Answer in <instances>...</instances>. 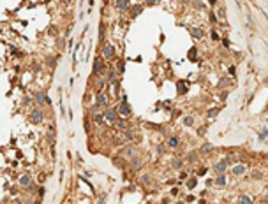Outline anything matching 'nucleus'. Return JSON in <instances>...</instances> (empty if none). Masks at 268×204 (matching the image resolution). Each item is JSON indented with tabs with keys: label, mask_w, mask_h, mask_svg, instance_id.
<instances>
[{
	"label": "nucleus",
	"mask_w": 268,
	"mask_h": 204,
	"mask_svg": "<svg viewBox=\"0 0 268 204\" xmlns=\"http://www.w3.org/2000/svg\"><path fill=\"white\" fill-rule=\"evenodd\" d=\"M104 116L108 121H111V123H115L117 120H118V109H115V107H108L104 113Z\"/></svg>",
	"instance_id": "nucleus-1"
},
{
	"label": "nucleus",
	"mask_w": 268,
	"mask_h": 204,
	"mask_svg": "<svg viewBox=\"0 0 268 204\" xmlns=\"http://www.w3.org/2000/svg\"><path fill=\"white\" fill-rule=\"evenodd\" d=\"M42 120H44V114H42L41 109H35V111L30 113V121H32V123L39 125V123H42Z\"/></svg>",
	"instance_id": "nucleus-2"
},
{
	"label": "nucleus",
	"mask_w": 268,
	"mask_h": 204,
	"mask_svg": "<svg viewBox=\"0 0 268 204\" xmlns=\"http://www.w3.org/2000/svg\"><path fill=\"white\" fill-rule=\"evenodd\" d=\"M115 7H117V11H120V13H125L127 9L131 7V2L129 0H117Z\"/></svg>",
	"instance_id": "nucleus-3"
},
{
	"label": "nucleus",
	"mask_w": 268,
	"mask_h": 204,
	"mask_svg": "<svg viewBox=\"0 0 268 204\" xmlns=\"http://www.w3.org/2000/svg\"><path fill=\"white\" fill-rule=\"evenodd\" d=\"M102 55H104V58H113V55H115V46L113 44H104L102 46Z\"/></svg>",
	"instance_id": "nucleus-4"
},
{
	"label": "nucleus",
	"mask_w": 268,
	"mask_h": 204,
	"mask_svg": "<svg viewBox=\"0 0 268 204\" xmlns=\"http://www.w3.org/2000/svg\"><path fill=\"white\" fill-rule=\"evenodd\" d=\"M95 104L99 106V107H106L108 106V97H106V93H97V97H95Z\"/></svg>",
	"instance_id": "nucleus-5"
},
{
	"label": "nucleus",
	"mask_w": 268,
	"mask_h": 204,
	"mask_svg": "<svg viewBox=\"0 0 268 204\" xmlns=\"http://www.w3.org/2000/svg\"><path fill=\"white\" fill-rule=\"evenodd\" d=\"M226 169H228V162H226V160H220V162H217V164L213 165V171L219 172V174H224Z\"/></svg>",
	"instance_id": "nucleus-6"
},
{
	"label": "nucleus",
	"mask_w": 268,
	"mask_h": 204,
	"mask_svg": "<svg viewBox=\"0 0 268 204\" xmlns=\"http://www.w3.org/2000/svg\"><path fill=\"white\" fill-rule=\"evenodd\" d=\"M118 113L122 114V116H125V118H127V116L131 114V106L127 104V102H122L120 107H118Z\"/></svg>",
	"instance_id": "nucleus-7"
},
{
	"label": "nucleus",
	"mask_w": 268,
	"mask_h": 204,
	"mask_svg": "<svg viewBox=\"0 0 268 204\" xmlns=\"http://www.w3.org/2000/svg\"><path fill=\"white\" fill-rule=\"evenodd\" d=\"M35 104H39V106H42V104H49V98L42 93V91H39L37 95H35Z\"/></svg>",
	"instance_id": "nucleus-8"
},
{
	"label": "nucleus",
	"mask_w": 268,
	"mask_h": 204,
	"mask_svg": "<svg viewBox=\"0 0 268 204\" xmlns=\"http://www.w3.org/2000/svg\"><path fill=\"white\" fill-rule=\"evenodd\" d=\"M245 171H247V167L243 165V164H235V167H233V172H235L236 176L245 174Z\"/></svg>",
	"instance_id": "nucleus-9"
},
{
	"label": "nucleus",
	"mask_w": 268,
	"mask_h": 204,
	"mask_svg": "<svg viewBox=\"0 0 268 204\" xmlns=\"http://www.w3.org/2000/svg\"><path fill=\"white\" fill-rule=\"evenodd\" d=\"M122 155H125L127 158H132V157H136V150H134L132 146H127L122 150Z\"/></svg>",
	"instance_id": "nucleus-10"
},
{
	"label": "nucleus",
	"mask_w": 268,
	"mask_h": 204,
	"mask_svg": "<svg viewBox=\"0 0 268 204\" xmlns=\"http://www.w3.org/2000/svg\"><path fill=\"white\" fill-rule=\"evenodd\" d=\"M185 91H187V83L178 81V83H176V93H178V95H183Z\"/></svg>",
	"instance_id": "nucleus-11"
},
{
	"label": "nucleus",
	"mask_w": 268,
	"mask_h": 204,
	"mask_svg": "<svg viewBox=\"0 0 268 204\" xmlns=\"http://www.w3.org/2000/svg\"><path fill=\"white\" fill-rule=\"evenodd\" d=\"M131 165H132V169H140L141 165H143V160H141L140 157L136 155V157H132V158H131Z\"/></svg>",
	"instance_id": "nucleus-12"
},
{
	"label": "nucleus",
	"mask_w": 268,
	"mask_h": 204,
	"mask_svg": "<svg viewBox=\"0 0 268 204\" xmlns=\"http://www.w3.org/2000/svg\"><path fill=\"white\" fill-rule=\"evenodd\" d=\"M30 183H32V180H30V176H28V174H23L20 178V185H21V187L27 188V187H30Z\"/></svg>",
	"instance_id": "nucleus-13"
},
{
	"label": "nucleus",
	"mask_w": 268,
	"mask_h": 204,
	"mask_svg": "<svg viewBox=\"0 0 268 204\" xmlns=\"http://www.w3.org/2000/svg\"><path fill=\"white\" fill-rule=\"evenodd\" d=\"M226 183H228V180H226V174H219L217 180H215V185H217L219 188H222Z\"/></svg>",
	"instance_id": "nucleus-14"
},
{
	"label": "nucleus",
	"mask_w": 268,
	"mask_h": 204,
	"mask_svg": "<svg viewBox=\"0 0 268 204\" xmlns=\"http://www.w3.org/2000/svg\"><path fill=\"white\" fill-rule=\"evenodd\" d=\"M102 70V62L99 60V58H95V62H94V74L95 76H99V72Z\"/></svg>",
	"instance_id": "nucleus-15"
},
{
	"label": "nucleus",
	"mask_w": 268,
	"mask_h": 204,
	"mask_svg": "<svg viewBox=\"0 0 268 204\" xmlns=\"http://www.w3.org/2000/svg\"><path fill=\"white\" fill-rule=\"evenodd\" d=\"M238 204H254V201H252V199H251L249 195H240Z\"/></svg>",
	"instance_id": "nucleus-16"
},
{
	"label": "nucleus",
	"mask_w": 268,
	"mask_h": 204,
	"mask_svg": "<svg viewBox=\"0 0 268 204\" xmlns=\"http://www.w3.org/2000/svg\"><path fill=\"white\" fill-rule=\"evenodd\" d=\"M104 120H106V116H104V114H101V113H95V114H94V121H95L97 125H101Z\"/></svg>",
	"instance_id": "nucleus-17"
},
{
	"label": "nucleus",
	"mask_w": 268,
	"mask_h": 204,
	"mask_svg": "<svg viewBox=\"0 0 268 204\" xmlns=\"http://www.w3.org/2000/svg\"><path fill=\"white\" fill-rule=\"evenodd\" d=\"M141 11H143V7H141V6H134L132 9H131V18H136Z\"/></svg>",
	"instance_id": "nucleus-18"
},
{
	"label": "nucleus",
	"mask_w": 268,
	"mask_h": 204,
	"mask_svg": "<svg viewBox=\"0 0 268 204\" xmlns=\"http://www.w3.org/2000/svg\"><path fill=\"white\" fill-rule=\"evenodd\" d=\"M168 146H169V148H176V146H178V137H176V135H173V137H169V141H168Z\"/></svg>",
	"instance_id": "nucleus-19"
},
{
	"label": "nucleus",
	"mask_w": 268,
	"mask_h": 204,
	"mask_svg": "<svg viewBox=\"0 0 268 204\" xmlns=\"http://www.w3.org/2000/svg\"><path fill=\"white\" fill-rule=\"evenodd\" d=\"M251 178H252V180H263V172L256 169V171H252V172H251Z\"/></svg>",
	"instance_id": "nucleus-20"
},
{
	"label": "nucleus",
	"mask_w": 268,
	"mask_h": 204,
	"mask_svg": "<svg viewBox=\"0 0 268 204\" xmlns=\"http://www.w3.org/2000/svg\"><path fill=\"white\" fill-rule=\"evenodd\" d=\"M190 34H192V37H196V39H201V37H203V32H201L199 28H192Z\"/></svg>",
	"instance_id": "nucleus-21"
},
{
	"label": "nucleus",
	"mask_w": 268,
	"mask_h": 204,
	"mask_svg": "<svg viewBox=\"0 0 268 204\" xmlns=\"http://www.w3.org/2000/svg\"><path fill=\"white\" fill-rule=\"evenodd\" d=\"M212 150H213V144H203L199 151H201V153H210Z\"/></svg>",
	"instance_id": "nucleus-22"
},
{
	"label": "nucleus",
	"mask_w": 268,
	"mask_h": 204,
	"mask_svg": "<svg viewBox=\"0 0 268 204\" xmlns=\"http://www.w3.org/2000/svg\"><path fill=\"white\" fill-rule=\"evenodd\" d=\"M113 164H115L117 167H124V160H122V157H113Z\"/></svg>",
	"instance_id": "nucleus-23"
},
{
	"label": "nucleus",
	"mask_w": 268,
	"mask_h": 204,
	"mask_svg": "<svg viewBox=\"0 0 268 204\" xmlns=\"http://www.w3.org/2000/svg\"><path fill=\"white\" fill-rule=\"evenodd\" d=\"M115 125H117V127H118V128H125V127H127V121H125V120H117V121H115Z\"/></svg>",
	"instance_id": "nucleus-24"
},
{
	"label": "nucleus",
	"mask_w": 268,
	"mask_h": 204,
	"mask_svg": "<svg viewBox=\"0 0 268 204\" xmlns=\"http://www.w3.org/2000/svg\"><path fill=\"white\" fill-rule=\"evenodd\" d=\"M189 60L196 62V48H190L189 49Z\"/></svg>",
	"instance_id": "nucleus-25"
},
{
	"label": "nucleus",
	"mask_w": 268,
	"mask_h": 204,
	"mask_svg": "<svg viewBox=\"0 0 268 204\" xmlns=\"http://www.w3.org/2000/svg\"><path fill=\"white\" fill-rule=\"evenodd\" d=\"M141 181L147 183V185H150V183H152V176H150V174H143V176H141Z\"/></svg>",
	"instance_id": "nucleus-26"
},
{
	"label": "nucleus",
	"mask_w": 268,
	"mask_h": 204,
	"mask_svg": "<svg viewBox=\"0 0 268 204\" xmlns=\"http://www.w3.org/2000/svg\"><path fill=\"white\" fill-rule=\"evenodd\" d=\"M124 137L129 139V141H132L134 139V132H132V130H125V132H124Z\"/></svg>",
	"instance_id": "nucleus-27"
},
{
	"label": "nucleus",
	"mask_w": 268,
	"mask_h": 204,
	"mask_svg": "<svg viewBox=\"0 0 268 204\" xmlns=\"http://www.w3.org/2000/svg\"><path fill=\"white\" fill-rule=\"evenodd\" d=\"M183 123H185L187 127H190L192 123H194V118H192V116H185V118H183Z\"/></svg>",
	"instance_id": "nucleus-28"
},
{
	"label": "nucleus",
	"mask_w": 268,
	"mask_h": 204,
	"mask_svg": "<svg viewBox=\"0 0 268 204\" xmlns=\"http://www.w3.org/2000/svg\"><path fill=\"white\" fill-rule=\"evenodd\" d=\"M196 185H197V180H196V178H192V180L187 181V188H194Z\"/></svg>",
	"instance_id": "nucleus-29"
},
{
	"label": "nucleus",
	"mask_w": 268,
	"mask_h": 204,
	"mask_svg": "<svg viewBox=\"0 0 268 204\" xmlns=\"http://www.w3.org/2000/svg\"><path fill=\"white\" fill-rule=\"evenodd\" d=\"M219 111H220L219 107H213V109H210V111H208V116H210V118H213V116H217V114H219Z\"/></svg>",
	"instance_id": "nucleus-30"
},
{
	"label": "nucleus",
	"mask_w": 268,
	"mask_h": 204,
	"mask_svg": "<svg viewBox=\"0 0 268 204\" xmlns=\"http://www.w3.org/2000/svg\"><path fill=\"white\" fill-rule=\"evenodd\" d=\"M182 165H183L182 160H178V158H175V160H173V167H175V169H182Z\"/></svg>",
	"instance_id": "nucleus-31"
},
{
	"label": "nucleus",
	"mask_w": 268,
	"mask_h": 204,
	"mask_svg": "<svg viewBox=\"0 0 268 204\" xmlns=\"http://www.w3.org/2000/svg\"><path fill=\"white\" fill-rule=\"evenodd\" d=\"M224 160L228 162V164H236V157H233V155H228Z\"/></svg>",
	"instance_id": "nucleus-32"
},
{
	"label": "nucleus",
	"mask_w": 268,
	"mask_h": 204,
	"mask_svg": "<svg viewBox=\"0 0 268 204\" xmlns=\"http://www.w3.org/2000/svg\"><path fill=\"white\" fill-rule=\"evenodd\" d=\"M124 67H125V62H124V60H120V62L117 63V69H118V72H120V74L124 72Z\"/></svg>",
	"instance_id": "nucleus-33"
},
{
	"label": "nucleus",
	"mask_w": 268,
	"mask_h": 204,
	"mask_svg": "<svg viewBox=\"0 0 268 204\" xmlns=\"http://www.w3.org/2000/svg\"><path fill=\"white\" fill-rule=\"evenodd\" d=\"M108 77H109V81H111V83H113V81H118V79H117V72H115V70H111Z\"/></svg>",
	"instance_id": "nucleus-34"
},
{
	"label": "nucleus",
	"mask_w": 268,
	"mask_h": 204,
	"mask_svg": "<svg viewBox=\"0 0 268 204\" xmlns=\"http://www.w3.org/2000/svg\"><path fill=\"white\" fill-rule=\"evenodd\" d=\"M145 4H147V6H150V7H154V6H157V4H159V0H145Z\"/></svg>",
	"instance_id": "nucleus-35"
},
{
	"label": "nucleus",
	"mask_w": 268,
	"mask_h": 204,
	"mask_svg": "<svg viewBox=\"0 0 268 204\" xmlns=\"http://www.w3.org/2000/svg\"><path fill=\"white\" fill-rule=\"evenodd\" d=\"M187 162H196V153H190L187 157Z\"/></svg>",
	"instance_id": "nucleus-36"
},
{
	"label": "nucleus",
	"mask_w": 268,
	"mask_h": 204,
	"mask_svg": "<svg viewBox=\"0 0 268 204\" xmlns=\"http://www.w3.org/2000/svg\"><path fill=\"white\" fill-rule=\"evenodd\" d=\"M194 7H196V9H199V11H203V9H205V6L201 4V2H196V4H194Z\"/></svg>",
	"instance_id": "nucleus-37"
},
{
	"label": "nucleus",
	"mask_w": 268,
	"mask_h": 204,
	"mask_svg": "<svg viewBox=\"0 0 268 204\" xmlns=\"http://www.w3.org/2000/svg\"><path fill=\"white\" fill-rule=\"evenodd\" d=\"M104 84H106V79H102V77H101V79H99V88H102Z\"/></svg>",
	"instance_id": "nucleus-38"
},
{
	"label": "nucleus",
	"mask_w": 268,
	"mask_h": 204,
	"mask_svg": "<svg viewBox=\"0 0 268 204\" xmlns=\"http://www.w3.org/2000/svg\"><path fill=\"white\" fill-rule=\"evenodd\" d=\"M210 21H212V23H217V18H215V16L212 14V16H210Z\"/></svg>",
	"instance_id": "nucleus-39"
},
{
	"label": "nucleus",
	"mask_w": 268,
	"mask_h": 204,
	"mask_svg": "<svg viewBox=\"0 0 268 204\" xmlns=\"http://www.w3.org/2000/svg\"><path fill=\"white\" fill-rule=\"evenodd\" d=\"M164 151V146H157V153H162Z\"/></svg>",
	"instance_id": "nucleus-40"
},
{
	"label": "nucleus",
	"mask_w": 268,
	"mask_h": 204,
	"mask_svg": "<svg viewBox=\"0 0 268 204\" xmlns=\"http://www.w3.org/2000/svg\"><path fill=\"white\" fill-rule=\"evenodd\" d=\"M215 2H217V0H210V4H212V6H215Z\"/></svg>",
	"instance_id": "nucleus-41"
},
{
	"label": "nucleus",
	"mask_w": 268,
	"mask_h": 204,
	"mask_svg": "<svg viewBox=\"0 0 268 204\" xmlns=\"http://www.w3.org/2000/svg\"><path fill=\"white\" fill-rule=\"evenodd\" d=\"M263 204H268V197H266V199H265V202H263Z\"/></svg>",
	"instance_id": "nucleus-42"
},
{
	"label": "nucleus",
	"mask_w": 268,
	"mask_h": 204,
	"mask_svg": "<svg viewBox=\"0 0 268 204\" xmlns=\"http://www.w3.org/2000/svg\"><path fill=\"white\" fill-rule=\"evenodd\" d=\"M63 2H65V4H67V2H69V0H63Z\"/></svg>",
	"instance_id": "nucleus-43"
}]
</instances>
